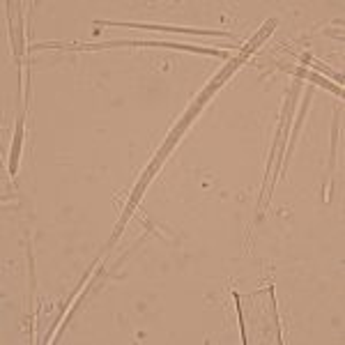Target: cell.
Returning a JSON list of instances; mask_svg holds the SVG:
<instances>
[{"label":"cell","instance_id":"cell-1","mask_svg":"<svg viewBox=\"0 0 345 345\" xmlns=\"http://www.w3.org/2000/svg\"><path fill=\"white\" fill-rule=\"evenodd\" d=\"M21 138H23V120H19V125H16V140H14V147H12V172L16 171V157H19Z\"/></svg>","mask_w":345,"mask_h":345}]
</instances>
